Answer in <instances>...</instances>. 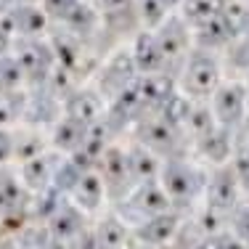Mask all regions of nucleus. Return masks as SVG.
<instances>
[{
    "mask_svg": "<svg viewBox=\"0 0 249 249\" xmlns=\"http://www.w3.org/2000/svg\"><path fill=\"white\" fill-rule=\"evenodd\" d=\"M217 8H220L217 0H186V19L204 24L207 19L217 16Z\"/></svg>",
    "mask_w": 249,
    "mask_h": 249,
    "instance_id": "15",
    "label": "nucleus"
},
{
    "mask_svg": "<svg viewBox=\"0 0 249 249\" xmlns=\"http://www.w3.org/2000/svg\"><path fill=\"white\" fill-rule=\"evenodd\" d=\"M244 88H247V106H249V77H247V85Z\"/></svg>",
    "mask_w": 249,
    "mask_h": 249,
    "instance_id": "20",
    "label": "nucleus"
},
{
    "mask_svg": "<svg viewBox=\"0 0 249 249\" xmlns=\"http://www.w3.org/2000/svg\"><path fill=\"white\" fill-rule=\"evenodd\" d=\"M162 175H164V191L170 194V199H173V196L188 199V196H194V194H196V188H199L194 170L188 167V164H183V162L164 164Z\"/></svg>",
    "mask_w": 249,
    "mask_h": 249,
    "instance_id": "3",
    "label": "nucleus"
},
{
    "mask_svg": "<svg viewBox=\"0 0 249 249\" xmlns=\"http://www.w3.org/2000/svg\"><path fill=\"white\" fill-rule=\"evenodd\" d=\"M233 175H236V180H239V183H244V186H249V151H241L239 157H236Z\"/></svg>",
    "mask_w": 249,
    "mask_h": 249,
    "instance_id": "17",
    "label": "nucleus"
},
{
    "mask_svg": "<svg viewBox=\"0 0 249 249\" xmlns=\"http://www.w3.org/2000/svg\"><path fill=\"white\" fill-rule=\"evenodd\" d=\"M186 93L188 96H207L217 88V64L210 53H194L186 64Z\"/></svg>",
    "mask_w": 249,
    "mask_h": 249,
    "instance_id": "2",
    "label": "nucleus"
},
{
    "mask_svg": "<svg viewBox=\"0 0 249 249\" xmlns=\"http://www.w3.org/2000/svg\"><path fill=\"white\" fill-rule=\"evenodd\" d=\"M194 249H225V239H220V236H210V239L199 241Z\"/></svg>",
    "mask_w": 249,
    "mask_h": 249,
    "instance_id": "19",
    "label": "nucleus"
},
{
    "mask_svg": "<svg viewBox=\"0 0 249 249\" xmlns=\"http://www.w3.org/2000/svg\"><path fill=\"white\" fill-rule=\"evenodd\" d=\"M124 159H127V173L133 178H141V183L154 180V175L159 173V162L146 149H133Z\"/></svg>",
    "mask_w": 249,
    "mask_h": 249,
    "instance_id": "11",
    "label": "nucleus"
},
{
    "mask_svg": "<svg viewBox=\"0 0 249 249\" xmlns=\"http://www.w3.org/2000/svg\"><path fill=\"white\" fill-rule=\"evenodd\" d=\"M175 231H178V217L162 212V215H151L149 220L141 225L138 236L143 241H149V244H162V241H167Z\"/></svg>",
    "mask_w": 249,
    "mask_h": 249,
    "instance_id": "7",
    "label": "nucleus"
},
{
    "mask_svg": "<svg viewBox=\"0 0 249 249\" xmlns=\"http://www.w3.org/2000/svg\"><path fill=\"white\" fill-rule=\"evenodd\" d=\"M233 225H236V239H241L249 247V210H241Z\"/></svg>",
    "mask_w": 249,
    "mask_h": 249,
    "instance_id": "18",
    "label": "nucleus"
},
{
    "mask_svg": "<svg viewBox=\"0 0 249 249\" xmlns=\"http://www.w3.org/2000/svg\"><path fill=\"white\" fill-rule=\"evenodd\" d=\"M138 11H141V19L146 21V27H157L164 21V0H141L138 3Z\"/></svg>",
    "mask_w": 249,
    "mask_h": 249,
    "instance_id": "16",
    "label": "nucleus"
},
{
    "mask_svg": "<svg viewBox=\"0 0 249 249\" xmlns=\"http://www.w3.org/2000/svg\"><path fill=\"white\" fill-rule=\"evenodd\" d=\"M167 204H170V194L164 191L162 183L146 180V183H141V186L135 188V194H133V207L138 212H143L146 217L167 212Z\"/></svg>",
    "mask_w": 249,
    "mask_h": 249,
    "instance_id": "4",
    "label": "nucleus"
},
{
    "mask_svg": "<svg viewBox=\"0 0 249 249\" xmlns=\"http://www.w3.org/2000/svg\"><path fill=\"white\" fill-rule=\"evenodd\" d=\"M133 61H135V69H141V72H146V74L157 72V69L162 67V61H164V51H162V45H159L157 35L143 32L138 40H135Z\"/></svg>",
    "mask_w": 249,
    "mask_h": 249,
    "instance_id": "6",
    "label": "nucleus"
},
{
    "mask_svg": "<svg viewBox=\"0 0 249 249\" xmlns=\"http://www.w3.org/2000/svg\"><path fill=\"white\" fill-rule=\"evenodd\" d=\"M220 19H223V24H225L228 37H239V40L249 37V8H247V5L228 3L220 11Z\"/></svg>",
    "mask_w": 249,
    "mask_h": 249,
    "instance_id": "8",
    "label": "nucleus"
},
{
    "mask_svg": "<svg viewBox=\"0 0 249 249\" xmlns=\"http://www.w3.org/2000/svg\"><path fill=\"white\" fill-rule=\"evenodd\" d=\"M157 40H159V45H162V51H164V58L178 56V53L183 51V45H186V29H183V21L180 19L162 21V29H159Z\"/></svg>",
    "mask_w": 249,
    "mask_h": 249,
    "instance_id": "9",
    "label": "nucleus"
},
{
    "mask_svg": "<svg viewBox=\"0 0 249 249\" xmlns=\"http://www.w3.org/2000/svg\"><path fill=\"white\" fill-rule=\"evenodd\" d=\"M207 196H210L212 212L231 210L236 204V196H239V180H236V175L233 173H217L212 178L210 188H207Z\"/></svg>",
    "mask_w": 249,
    "mask_h": 249,
    "instance_id": "5",
    "label": "nucleus"
},
{
    "mask_svg": "<svg viewBox=\"0 0 249 249\" xmlns=\"http://www.w3.org/2000/svg\"><path fill=\"white\" fill-rule=\"evenodd\" d=\"M138 90H141V101H143V104L162 106L164 101L173 96V82L162 80V77H157V74H151V77H146V80L138 85Z\"/></svg>",
    "mask_w": 249,
    "mask_h": 249,
    "instance_id": "12",
    "label": "nucleus"
},
{
    "mask_svg": "<svg viewBox=\"0 0 249 249\" xmlns=\"http://www.w3.org/2000/svg\"><path fill=\"white\" fill-rule=\"evenodd\" d=\"M74 196L80 199V204L85 207V210H96L101 204V196H104V183H101L98 175H82L77 178V191Z\"/></svg>",
    "mask_w": 249,
    "mask_h": 249,
    "instance_id": "13",
    "label": "nucleus"
},
{
    "mask_svg": "<svg viewBox=\"0 0 249 249\" xmlns=\"http://www.w3.org/2000/svg\"><path fill=\"white\" fill-rule=\"evenodd\" d=\"M191 109H194V106L188 104V98H186V96H175V93L162 104L164 120L173 124V127H175V124H186L188 114H191Z\"/></svg>",
    "mask_w": 249,
    "mask_h": 249,
    "instance_id": "14",
    "label": "nucleus"
},
{
    "mask_svg": "<svg viewBox=\"0 0 249 249\" xmlns=\"http://www.w3.org/2000/svg\"><path fill=\"white\" fill-rule=\"evenodd\" d=\"M247 111V88L241 82H228V85L217 88L215 101H212V117L223 124V127H233L241 122Z\"/></svg>",
    "mask_w": 249,
    "mask_h": 249,
    "instance_id": "1",
    "label": "nucleus"
},
{
    "mask_svg": "<svg viewBox=\"0 0 249 249\" xmlns=\"http://www.w3.org/2000/svg\"><path fill=\"white\" fill-rule=\"evenodd\" d=\"M201 151H204L212 162H225V157H228V151H231L228 130L220 124V127H212L207 135H201Z\"/></svg>",
    "mask_w": 249,
    "mask_h": 249,
    "instance_id": "10",
    "label": "nucleus"
}]
</instances>
